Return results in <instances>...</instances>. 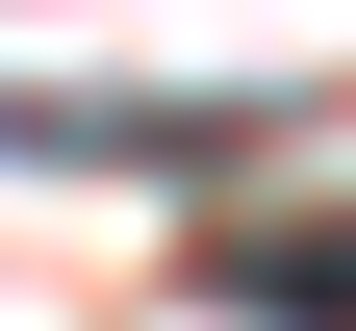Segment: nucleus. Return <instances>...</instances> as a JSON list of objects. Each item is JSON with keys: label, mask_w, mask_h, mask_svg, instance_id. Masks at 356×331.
<instances>
[{"label": "nucleus", "mask_w": 356, "mask_h": 331, "mask_svg": "<svg viewBox=\"0 0 356 331\" xmlns=\"http://www.w3.org/2000/svg\"><path fill=\"white\" fill-rule=\"evenodd\" d=\"M204 306H254V331H331V229H204Z\"/></svg>", "instance_id": "nucleus-1"}, {"label": "nucleus", "mask_w": 356, "mask_h": 331, "mask_svg": "<svg viewBox=\"0 0 356 331\" xmlns=\"http://www.w3.org/2000/svg\"><path fill=\"white\" fill-rule=\"evenodd\" d=\"M0 153H229V102H0Z\"/></svg>", "instance_id": "nucleus-2"}]
</instances>
